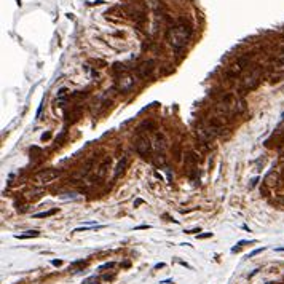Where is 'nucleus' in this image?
Instances as JSON below:
<instances>
[{
  "mask_svg": "<svg viewBox=\"0 0 284 284\" xmlns=\"http://www.w3.org/2000/svg\"><path fill=\"white\" fill-rule=\"evenodd\" d=\"M166 39L173 48L180 50L188 43L190 39H192V29H190L187 24H184V22H179V24L173 26L168 30Z\"/></svg>",
  "mask_w": 284,
  "mask_h": 284,
  "instance_id": "f257e3e1",
  "label": "nucleus"
},
{
  "mask_svg": "<svg viewBox=\"0 0 284 284\" xmlns=\"http://www.w3.org/2000/svg\"><path fill=\"white\" fill-rule=\"evenodd\" d=\"M220 133H222V125L217 120H211L209 123H201L197 128V136L203 144L214 141Z\"/></svg>",
  "mask_w": 284,
  "mask_h": 284,
  "instance_id": "f03ea898",
  "label": "nucleus"
},
{
  "mask_svg": "<svg viewBox=\"0 0 284 284\" xmlns=\"http://www.w3.org/2000/svg\"><path fill=\"white\" fill-rule=\"evenodd\" d=\"M59 176H61V169L51 168V169H43V171H40V173H37L34 180L39 185H45V184H50L51 180H54L56 177H59Z\"/></svg>",
  "mask_w": 284,
  "mask_h": 284,
  "instance_id": "7ed1b4c3",
  "label": "nucleus"
},
{
  "mask_svg": "<svg viewBox=\"0 0 284 284\" xmlns=\"http://www.w3.org/2000/svg\"><path fill=\"white\" fill-rule=\"evenodd\" d=\"M134 148H136V152H137L141 156L147 158V156L152 153L153 145H152V141H150L147 136H137L136 142H134Z\"/></svg>",
  "mask_w": 284,
  "mask_h": 284,
  "instance_id": "20e7f679",
  "label": "nucleus"
},
{
  "mask_svg": "<svg viewBox=\"0 0 284 284\" xmlns=\"http://www.w3.org/2000/svg\"><path fill=\"white\" fill-rule=\"evenodd\" d=\"M115 86H117V90H118L120 93H128V91H131L133 86H134V77L131 75V73L123 72L122 75L117 77V80H115Z\"/></svg>",
  "mask_w": 284,
  "mask_h": 284,
  "instance_id": "39448f33",
  "label": "nucleus"
},
{
  "mask_svg": "<svg viewBox=\"0 0 284 284\" xmlns=\"http://www.w3.org/2000/svg\"><path fill=\"white\" fill-rule=\"evenodd\" d=\"M259 82H260V70H259V69H254V70L249 72V75L244 77L243 86H241V88H243L244 91H251V90H254V88L259 85Z\"/></svg>",
  "mask_w": 284,
  "mask_h": 284,
  "instance_id": "423d86ee",
  "label": "nucleus"
},
{
  "mask_svg": "<svg viewBox=\"0 0 284 284\" xmlns=\"http://www.w3.org/2000/svg\"><path fill=\"white\" fill-rule=\"evenodd\" d=\"M248 61H249V58H248V56H243V58H240L236 62L231 64V67L228 69V75H230V77H233V78H235V77H238L240 73L243 72V69L246 67V64H248Z\"/></svg>",
  "mask_w": 284,
  "mask_h": 284,
  "instance_id": "0eeeda50",
  "label": "nucleus"
},
{
  "mask_svg": "<svg viewBox=\"0 0 284 284\" xmlns=\"http://www.w3.org/2000/svg\"><path fill=\"white\" fill-rule=\"evenodd\" d=\"M153 69H155V61H152V59H150V61H145V62L139 64L136 70H137V73H139V77L147 78V77L152 75Z\"/></svg>",
  "mask_w": 284,
  "mask_h": 284,
  "instance_id": "6e6552de",
  "label": "nucleus"
},
{
  "mask_svg": "<svg viewBox=\"0 0 284 284\" xmlns=\"http://www.w3.org/2000/svg\"><path fill=\"white\" fill-rule=\"evenodd\" d=\"M152 145H153V148L158 152V153H165V150H166V139H165V136L163 134H160V133H156L155 136H153V139H152Z\"/></svg>",
  "mask_w": 284,
  "mask_h": 284,
  "instance_id": "1a4fd4ad",
  "label": "nucleus"
},
{
  "mask_svg": "<svg viewBox=\"0 0 284 284\" xmlns=\"http://www.w3.org/2000/svg\"><path fill=\"white\" fill-rule=\"evenodd\" d=\"M110 163H112V158L110 156H107L104 158V161L99 165V168L96 169V180H102L105 177V174H107V171H109V166H110Z\"/></svg>",
  "mask_w": 284,
  "mask_h": 284,
  "instance_id": "9d476101",
  "label": "nucleus"
},
{
  "mask_svg": "<svg viewBox=\"0 0 284 284\" xmlns=\"http://www.w3.org/2000/svg\"><path fill=\"white\" fill-rule=\"evenodd\" d=\"M128 156H123L122 160L118 161V165H117V168H115V173H113V180H117L120 176H122L123 173H125V169H126V166H128Z\"/></svg>",
  "mask_w": 284,
  "mask_h": 284,
  "instance_id": "9b49d317",
  "label": "nucleus"
},
{
  "mask_svg": "<svg viewBox=\"0 0 284 284\" xmlns=\"http://www.w3.org/2000/svg\"><path fill=\"white\" fill-rule=\"evenodd\" d=\"M40 233L37 230H29V231H26V233H22V235H16L15 238L16 240H27V238H35V236H39Z\"/></svg>",
  "mask_w": 284,
  "mask_h": 284,
  "instance_id": "f8f14e48",
  "label": "nucleus"
},
{
  "mask_svg": "<svg viewBox=\"0 0 284 284\" xmlns=\"http://www.w3.org/2000/svg\"><path fill=\"white\" fill-rule=\"evenodd\" d=\"M58 212V208H54V209H50V211H45V212H39V214H35V219H45V217H51V216H54V214Z\"/></svg>",
  "mask_w": 284,
  "mask_h": 284,
  "instance_id": "ddd939ff",
  "label": "nucleus"
},
{
  "mask_svg": "<svg viewBox=\"0 0 284 284\" xmlns=\"http://www.w3.org/2000/svg\"><path fill=\"white\" fill-rule=\"evenodd\" d=\"M91 168H93V160L86 161V165L82 168V171H80V174H78V176H83V177L88 176V174H90V171H91Z\"/></svg>",
  "mask_w": 284,
  "mask_h": 284,
  "instance_id": "4468645a",
  "label": "nucleus"
},
{
  "mask_svg": "<svg viewBox=\"0 0 284 284\" xmlns=\"http://www.w3.org/2000/svg\"><path fill=\"white\" fill-rule=\"evenodd\" d=\"M147 3H148V7H150V8H155V10H158V8L161 7L160 0H147Z\"/></svg>",
  "mask_w": 284,
  "mask_h": 284,
  "instance_id": "2eb2a0df",
  "label": "nucleus"
},
{
  "mask_svg": "<svg viewBox=\"0 0 284 284\" xmlns=\"http://www.w3.org/2000/svg\"><path fill=\"white\" fill-rule=\"evenodd\" d=\"M115 267V262H107L104 265H101L99 267V271H104V270H110V268H113Z\"/></svg>",
  "mask_w": 284,
  "mask_h": 284,
  "instance_id": "dca6fc26",
  "label": "nucleus"
},
{
  "mask_svg": "<svg viewBox=\"0 0 284 284\" xmlns=\"http://www.w3.org/2000/svg\"><path fill=\"white\" fill-rule=\"evenodd\" d=\"M66 96H67V88H61V90L58 91V99H59V101H62Z\"/></svg>",
  "mask_w": 284,
  "mask_h": 284,
  "instance_id": "f3484780",
  "label": "nucleus"
},
{
  "mask_svg": "<svg viewBox=\"0 0 284 284\" xmlns=\"http://www.w3.org/2000/svg\"><path fill=\"white\" fill-rule=\"evenodd\" d=\"M97 281H99V278H97V276H90L88 279H85L82 284H93V283H97Z\"/></svg>",
  "mask_w": 284,
  "mask_h": 284,
  "instance_id": "a211bd4d",
  "label": "nucleus"
},
{
  "mask_svg": "<svg viewBox=\"0 0 284 284\" xmlns=\"http://www.w3.org/2000/svg\"><path fill=\"white\" fill-rule=\"evenodd\" d=\"M262 251H265V248H259V249H255V251H252V252L249 254V257H254V255H257V254H260Z\"/></svg>",
  "mask_w": 284,
  "mask_h": 284,
  "instance_id": "6ab92c4d",
  "label": "nucleus"
},
{
  "mask_svg": "<svg viewBox=\"0 0 284 284\" xmlns=\"http://www.w3.org/2000/svg\"><path fill=\"white\" fill-rule=\"evenodd\" d=\"M212 233H203V235H198V240H206V238H211Z\"/></svg>",
  "mask_w": 284,
  "mask_h": 284,
  "instance_id": "aec40b11",
  "label": "nucleus"
},
{
  "mask_svg": "<svg viewBox=\"0 0 284 284\" xmlns=\"http://www.w3.org/2000/svg\"><path fill=\"white\" fill-rule=\"evenodd\" d=\"M199 228H193V230H185V233L187 235H193V233H198Z\"/></svg>",
  "mask_w": 284,
  "mask_h": 284,
  "instance_id": "412c9836",
  "label": "nucleus"
},
{
  "mask_svg": "<svg viewBox=\"0 0 284 284\" xmlns=\"http://www.w3.org/2000/svg\"><path fill=\"white\" fill-rule=\"evenodd\" d=\"M50 137H51V133H45L43 136H42V141H48Z\"/></svg>",
  "mask_w": 284,
  "mask_h": 284,
  "instance_id": "4be33fe9",
  "label": "nucleus"
},
{
  "mask_svg": "<svg viewBox=\"0 0 284 284\" xmlns=\"http://www.w3.org/2000/svg\"><path fill=\"white\" fill-rule=\"evenodd\" d=\"M51 263H53L54 267H59V265H62V260H53Z\"/></svg>",
  "mask_w": 284,
  "mask_h": 284,
  "instance_id": "5701e85b",
  "label": "nucleus"
},
{
  "mask_svg": "<svg viewBox=\"0 0 284 284\" xmlns=\"http://www.w3.org/2000/svg\"><path fill=\"white\" fill-rule=\"evenodd\" d=\"M142 203H144V199H141V198H139V199H136V201H134V208H137L139 204H142Z\"/></svg>",
  "mask_w": 284,
  "mask_h": 284,
  "instance_id": "b1692460",
  "label": "nucleus"
},
{
  "mask_svg": "<svg viewBox=\"0 0 284 284\" xmlns=\"http://www.w3.org/2000/svg\"><path fill=\"white\" fill-rule=\"evenodd\" d=\"M144 228H148V225H139V227H136V230H144Z\"/></svg>",
  "mask_w": 284,
  "mask_h": 284,
  "instance_id": "393cba45",
  "label": "nucleus"
},
{
  "mask_svg": "<svg viewBox=\"0 0 284 284\" xmlns=\"http://www.w3.org/2000/svg\"><path fill=\"white\" fill-rule=\"evenodd\" d=\"M279 155H281V158H284V144H283L281 150H279Z\"/></svg>",
  "mask_w": 284,
  "mask_h": 284,
  "instance_id": "a878e982",
  "label": "nucleus"
},
{
  "mask_svg": "<svg viewBox=\"0 0 284 284\" xmlns=\"http://www.w3.org/2000/svg\"><path fill=\"white\" fill-rule=\"evenodd\" d=\"M278 201H279V203H281V204H284V195H281V197H279V198H278Z\"/></svg>",
  "mask_w": 284,
  "mask_h": 284,
  "instance_id": "bb28decb",
  "label": "nucleus"
},
{
  "mask_svg": "<svg viewBox=\"0 0 284 284\" xmlns=\"http://www.w3.org/2000/svg\"><path fill=\"white\" fill-rule=\"evenodd\" d=\"M163 267H165V263H156L155 265V268H163Z\"/></svg>",
  "mask_w": 284,
  "mask_h": 284,
  "instance_id": "cd10ccee",
  "label": "nucleus"
},
{
  "mask_svg": "<svg viewBox=\"0 0 284 284\" xmlns=\"http://www.w3.org/2000/svg\"><path fill=\"white\" fill-rule=\"evenodd\" d=\"M267 284H274V283H267Z\"/></svg>",
  "mask_w": 284,
  "mask_h": 284,
  "instance_id": "c85d7f7f",
  "label": "nucleus"
}]
</instances>
